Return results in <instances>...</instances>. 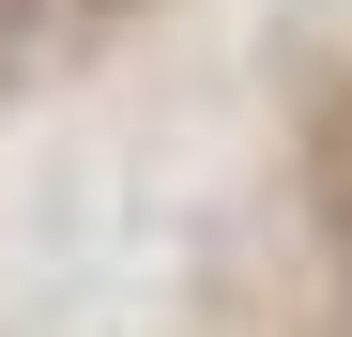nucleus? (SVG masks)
Instances as JSON below:
<instances>
[{
    "mask_svg": "<svg viewBox=\"0 0 352 337\" xmlns=\"http://www.w3.org/2000/svg\"><path fill=\"white\" fill-rule=\"evenodd\" d=\"M322 230L352 246V107H337V123H322Z\"/></svg>",
    "mask_w": 352,
    "mask_h": 337,
    "instance_id": "nucleus-2",
    "label": "nucleus"
},
{
    "mask_svg": "<svg viewBox=\"0 0 352 337\" xmlns=\"http://www.w3.org/2000/svg\"><path fill=\"white\" fill-rule=\"evenodd\" d=\"M138 0H0V62H77V46H107Z\"/></svg>",
    "mask_w": 352,
    "mask_h": 337,
    "instance_id": "nucleus-1",
    "label": "nucleus"
}]
</instances>
